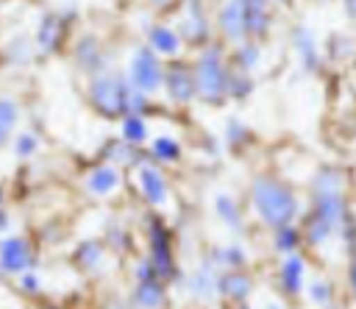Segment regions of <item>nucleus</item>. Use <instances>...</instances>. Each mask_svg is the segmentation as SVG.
Returning <instances> with one entry per match:
<instances>
[{
    "label": "nucleus",
    "instance_id": "obj_6",
    "mask_svg": "<svg viewBox=\"0 0 356 309\" xmlns=\"http://www.w3.org/2000/svg\"><path fill=\"white\" fill-rule=\"evenodd\" d=\"M131 84H134V89L136 92H153L159 84H161V64H159V58L150 53V50H145V47H139L136 53H134V58H131Z\"/></svg>",
    "mask_w": 356,
    "mask_h": 309
},
{
    "label": "nucleus",
    "instance_id": "obj_19",
    "mask_svg": "<svg viewBox=\"0 0 356 309\" xmlns=\"http://www.w3.org/2000/svg\"><path fill=\"white\" fill-rule=\"evenodd\" d=\"M145 139H147V125H145V120H142L139 114H128V117L122 120V142L139 145V142H145Z\"/></svg>",
    "mask_w": 356,
    "mask_h": 309
},
{
    "label": "nucleus",
    "instance_id": "obj_2",
    "mask_svg": "<svg viewBox=\"0 0 356 309\" xmlns=\"http://www.w3.org/2000/svg\"><path fill=\"white\" fill-rule=\"evenodd\" d=\"M253 206L259 212V217L267 225H289V220L298 212V200L292 195V189L270 175H259L253 181Z\"/></svg>",
    "mask_w": 356,
    "mask_h": 309
},
{
    "label": "nucleus",
    "instance_id": "obj_9",
    "mask_svg": "<svg viewBox=\"0 0 356 309\" xmlns=\"http://www.w3.org/2000/svg\"><path fill=\"white\" fill-rule=\"evenodd\" d=\"M117 187H120V170L114 164H97L86 173V189L97 198L111 195Z\"/></svg>",
    "mask_w": 356,
    "mask_h": 309
},
{
    "label": "nucleus",
    "instance_id": "obj_33",
    "mask_svg": "<svg viewBox=\"0 0 356 309\" xmlns=\"http://www.w3.org/2000/svg\"><path fill=\"white\" fill-rule=\"evenodd\" d=\"M267 309H284V306H278V303H270V306H267Z\"/></svg>",
    "mask_w": 356,
    "mask_h": 309
},
{
    "label": "nucleus",
    "instance_id": "obj_31",
    "mask_svg": "<svg viewBox=\"0 0 356 309\" xmlns=\"http://www.w3.org/2000/svg\"><path fill=\"white\" fill-rule=\"evenodd\" d=\"M350 290L356 295V256H353V264H350Z\"/></svg>",
    "mask_w": 356,
    "mask_h": 309
},
{
    "label": "nucleus",
    "instance_id": "obj_7",
    "mask_svg": "<svg viewBox=\"0 0 356 309\" xmlns=\"http://www.w3.org/2000/svg\"><path fill=\"white\" fill-rule=\"evenodd\" d=\"M156 273V278H170L175 276V267H172V248H170V237H167V228L153 220L150 223V262H147Z\"/></svg>",
    "mask_w": 356,
    "mask_h": 309
},
{
    "label": "nucleus",
    "instance_id": "obj_1",
    "mask_svg": "<svg viewBox=\"0 0 356 309\" xmlns=\"http://www.w3.org/2000/svg\"><path fill=\"white\" fill-rule=\"evenodd\" d=\"M345 223V200L339 189L337 173H323L314 181V212L309 214V242H323L334 234V228Z\"/></svg>",
    "mask_w": 356,
    "mask_h": 309
},
{
    "label": "nucleus",
    "instance_id": "obj_15",
    "mask_svg": "<svg viewBox=\"0 0 356 309\" xmlns=\"http://www.w3.org/2000/svg\"><path fill=\"white\" fill-rule=\"evenodd\" d=\"M36 42H39V47H42L44 53H50V50L58 47V42H61V19H58L56 14H47V17L42 19L39 33H36Z\"/></svg>",
    "mask_w": 356,
    "mask_h": 309
},
{
    "label": "nucleus",
    "instance_id": "obj_32",
    "mask_svg": "<svg viewBox=\"0 0 356 309\" xmlns=\"http://www.w3.org/2000/svg\"><path fill=\"white\" fill-rule=\"evenodd\" d=\"M348 11H350V14H356V0H348Z\"/></svg>",
    "mask_w": 356,
    "mask_h": 309
},
{
    "label": "nucleus",
    "instance_id": "obj_8",
    "mask_svg": "<svg viewBox=\"0 0 356 309\" xmlns=\"http://www.w3.org/2000/svg\"><path fill=\"white\" fill-rule=\"evenodd\" d=\"M136 181H139L142 195H145L150 203L161 206V203L167 200V181H164V175H161L159 167H153V164H139V167H136Z\"/></svg>",
    "mask_w": 356,
    "mask_h": 309
},
{
    "label": "nucleus",
    "instance_id": "obj_13",
    "mask_svg": "<svg viewBox=\"0 0 356 309\" xmlns=\"http://www.w3.org/2000/svg\"><path fill=\"white\" fill-rule=\"evenodd\" d=\"M167 86H170L172 100H181V103L189 100V97L195 95V81H192L189 70L181 67V64H175V67L167 72Z\"/></svg>",
    "mask_w": 356,
    "mask_h": 309
},
{
    "label": "nucleus",
    "instance_id": "obj_4",
    "mask_svg": "<svg viewBox=\"0 0 356 309\" xmlns=\"http://www.w3.org/2000/svg\"><path fill=\"white\" fill-rule=\"evenodd\" d=\"M36 267V248L22 234H3L0 237V278H17L25 270Z\"/></svg>",
    "mask_w": 356,
    "mask_h": 309
},
{
    "label": "nucleus",
    "instance_id": "obj_17",
    "mask_svg": "<svg viewBox=\"0 0 356 309\" xmlns=\"http://www.w3.org/2000/svg\"><path fill=\"white\" fill-rule=\"evenodd\" d=\"M217 287H220V292L222 295H228V298H245L248 292H250V278L245 276V273H225L220 281H217Z\"/></svg>",
    "mask_w": 356,
    "mask_h": 309
},
{
    "label": "nucleus",
    "instance_id": "obj_25",
    "mask_svg": "<svg viewBox=\"0 0 356 309\" xmlns=\"http://www.w3.org/2000/svg\"><path fill=\"white\" fill-rule=\"evenodd\" d=\"M217 212L222 214V220H225L231 228L239 225V212H236V206H234V200H231L228 195H220V198H217Z\"/></svg>",
    "mask_w": 356,
    "mask_h": 309
},
{
    "label": "nucleus",
    "instance_id": "obj_12",
    "mask_svg": "<svg viewBox=\"0 0 356 309\" xmlns=\"http://www.w3.org/2000/svg\"><path fill=\"white\" fill-rule=\"evenodd\" d=\"M103 256H106V248H103L100 239H83V242H78V248L72 253V262L81 270H100Z\"/></svg>",
    "mask_w": 356,
    "mask_h": 309
},
{
    "label": "nucleus",
    "instance_id": "obj_29",
    "mask_svg": "<svg viewBox=\"0 0 356 309\" xmlns=\"http://www.w3.org/2000/svg\"><path fill=\"white\" fill-rule=\"evenodd\" d=\"M328 295H331V290H328V284H325V281H314V284L309 287V298H312L314 303H325V301H328Z\"/></svg>",
    "mask_w": 356,
    "mask_h": 309
},
{
    "label": "nucleus",
    "instance_id": "obj_5",
    "mask_svg": "<svg viewBox=\"0 0 356 309\" xmlns=\"http://www.w3.org/2000/svg\"><path fill=\"white\" fill-rule=\"evenodd\" d=\"M225 70H222V58H220V50L217 47H209L200 61H197V81H195V89L206 97V100H220L222 92L228 89L225 86Z\"/></svg>",
    "mask_w": 356,
    "mask_h": 309
},
{
    "label": "nucleus",
    "instance_id": "obj_10",
    "mask_svg": "<svg viewBox=\"0 0 356 309\" xmlns=\"http://www.w3.org/2000/svg\"><path fill=\"white\" fill-rule=\"evenodd\" d=\"M134 306L136 309H161L164 303V284L159 278H145L134 290Z\"/></svg>",
    "mask_w": 356,
    "mask_h": 309
},
{
    "label": "nucleus",
    "instance_id": "obj_28",
    "mask_svg": "<svg viewBox=\"0 0 356 309\" xmlns=\"http://www.w3.org/2000/svg\"><path fill=\"white\" fill-rule=\"evenodd\" d=\"M8 225H11V214H8V198H6V189L0 184V237L8 234Z\"/></svg>",
    "mask_w": 356,
    "mask_h": 309
},
{
    "label": "nucleus",
    "instance_id": "obj_24",
    "mask_svg": "<svg viewBox=\"0 0 356 309\" xmlns=\"http://www.w3.org/2000/svg\"><path fill=\"white\" fill-rule=\"evenodd\" d=\"M78 61H81V67H100L97 61V45H95V39H83L81 42V47H78Z\"/></svg>",
    "mask_w": 356,
    "mask_h": 309
},
{
    "label": "nucleus",
    "instance_id": "obj_11",
    "mask_svg": "<svg viewBox=\"0 0 356 309\" xmlns=\"http://www.w3.org/2000/svg\"><path fill=\"white\" fill-rule=\"evenodd\" d=\"M239 11H242V28H245V33L261 36L267 31L264 0H239Z\"/></svg>",
    "mask_w": 356,
    "mask_h": 309
},
{
    "label": "nucleus",
    "instance_id": "obj_16",
    "mask_svg": "<svg viewBox=\"0 0 356 309\" xmlns=\"http://www.w3.org/2000/svg\"><path fill=\"white\" fill-rule=\"evenodd\" d=\"M281 284L289 295L300 292V284H303V259L300 256H286L284 264H281Z\"/></svg>",
    "mask_w": 356,
    "mask_h": 309
},
{
    "label": "nucleus",
    "instance_id": "obj_34",
    "mask_svg": "<svg viewBox=\"0 0 356 309\" xmlns=\"http://www.w3.org/2000/svg\"><path fill=\"white\" fill-rule=\"evenodd\" d=\"M44 309H56V306H44Z\"/></svg>",
    "mask_w": 356,
    "mask_h": 309
},
{
    "label": "nucleus",
    "instance_id": "obj_30",
    "mask_svg": "<svg viewBox=\"0 0 356 309\" xmlns=\"http://www.w3.org/2000/svg\"><path fill=\"white\" fill-rule=\"evenodd\" d=\"M256 56H259V47H256V45H248V47H242V50H239V58L245 61L242 67H253Z\"/></svg>",
    "mask_w": 356,
    "mask_h": 309
},
{
    "label": "nucleus",
    "instance_id": "obj_20",
    "mask_svg": "<svg viewBox=\"0 0 356 309\" xmlns=\"http://www.w3.org/2000/svg\"><path fill=\"white\" fill-rule=\"evenodd\" d=\"M39 136L33 134V131H19L17 136H14V156L17 159H33L36 153H39Z\"/></svg>",
    "mask_w": 356,
    "mask_h": 309
},
{
    "label": "nucleus",
    "instance_id": "obj_26",
    "mask_svg": "<svg viewBox=\"0 0 356 309\" xmlns=\"http://www.w3.org/2000/svg\"><path fill=\"white\" fill-rule=\"evenodd\" d=\"M278 251H284V253H289V251H295V245H298V231L295 228H289V225H281L278 228Z\"/></svg>",
    "mask_w": 356,
    "mask_h": 309
},
{
    "label": "nucleus",
    "instance_id": "obj_22",
    "mask_svg": "<svg viewBox=\"0 0 356 309\" xmlns=\"http://www.w3.org/2000/svg\"><path fill=\"white\" fill-rule=\"evenodd\" d=\"M150 42H153V47L161 50V53H175V50H178V36H175L170 28H161V25L150 31Z\"/></svg>",
    "mask_w": 356,
    "mask_h": 309
},
{
    "label": "nucleus",
    "instance_id": "obj_23",
    "mask_svg": "<svg viewBox=\"0 0 356 309\" xmlns=\"http://www.w3.org/2000/svg\"><path fill=\"white\" fill-rule=\"evenodd\" d=\"M17 290L28 298H39L42 295V276L36 270H25L22 276H17Z\"/></svg>",
    "mask_w": 356,
    "mask_h": 309
},
{
    "label": "nucleus",
    "instance_id": "obj_21",
    "mask_svg": "<svg viewBox=\"0 0 356 309\" xmlns=\"http://www.w3.org/2000/svg\"><path fill=\"white\" fill-rule=\"evenodd\" d=\"M150 150H153V156L161 159V161H175V159L181 156V145H178L175 139H170V136H156Z\"/></svg>",
    "mask_w": 356,
    "mask_h": 309
},
{
    "label": "nucleus",
    "instance_id": "obj_14",
    "mask_svg": "<svg viewBox=\"0 0 356 309\" xmlns=\"http://www.w3.org/2000/svg\"><path fill=\"white\" fill-rule=\"evenodd\" d=\"M19 120V106L11 97H0V150L11 142V134Z\"/></svg>",
    "mask_w": 356,
    "mask_h": 309
},
{
    "label": "nucleus",
    "instance_id": "obj_27",
    "mask_svg": "<svg viewBox=\"0 0 356 309\" xmlns=\"http://www.w3.org/2000/svg\"><path fill=\"white\" fill-rule=\"evenodd\" d=\"M298 47L303 50V56H306V64H309V67H314V64H317V56H314V45H312V36H309L306 31H298Z\"/></svg>",
    "mask_w": 356,
    "mask_h": 309
},
{
    "label": "nucleus",
    "instance_id": "obj_18",
    "mask_svg": "<svg viewBox=\"0 0 356 309\" xmlns=\"http://www.w3.org/2000/svg\"><path fill=\"white\" fill-rule=\"evenodd\" d=\"M220 25H222V31H225L231 39H239V36L245 33V28H242V11H239V0L228 3V6L220 11Z\"/></svg>",
    "mask_w": 356,
    "mask_h": 309
},
{
    "label": "nucleus",
    "instance_id": "obj_3",
    "mask_svg": "<svg viewBox=\"0 0 356 309\" xmlns=\"http://www.w3.org/2000/svg\"><path fill=\"white\" fill-rule=\"evenodd\" d=\"M89 100L92 106L106 114V117H117V114H139L145 109V97L142 92H136L134 86H125L120 78L114 75H97L89 84Z\"/></svg>",
    "mask_w": 356,
    "mask_h": 309
}]
</instances>
